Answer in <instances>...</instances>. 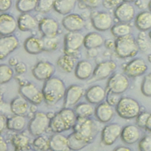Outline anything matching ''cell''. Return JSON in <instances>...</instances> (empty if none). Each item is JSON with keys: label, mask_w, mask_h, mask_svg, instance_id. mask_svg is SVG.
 Returning a JSON list of instances; mask_svg holds the SVG:
<instances>
[{"label": "cell", "mask_w": 151, "mask_h": 151, "mask_svg": "<svg viewBox=\"0 0 151 151\" xmlns=\"http://www.w3.org/2000/svg\"><path fill=\"white\" fill-rule=\"evenodd\" d=\"M37 2L38 0H18L16 6L21 12L26 13L36 9Z\"/></svg>", "instance_id": "obj_37"}, {"label": "cell", "mask_w": 151, "mask_h": 151, "mask_svg": "<svg viewBox=\"0 0 151 151\" xmlns=\"http://www.w3.org/2000/svg\"><path fill=\"white\" fill-rule=\"evenodd\" d=\"M73 132L67 136L70 150H77L86 147L96 137L99 127L94 120L88 118L77 117Z\"/></svg>", "instance_id": "obj_1"}, {"label": "cell", "mask_w": 151, "mask_h": 151, "mask_svg": "<svg viewBox=\"0 0 151 151\" xmlns=\"http://www.w3.org/2000/svg\"><path fill=\"white\" fill-rule=\"evenodd\" d=\"M55 70V66L46 61H41L36 64L32 73L34 77L40 81H46L52 77Z\"/></svg>", "instance_id": "obj_10"}, {"label": "cell", "mask_w": 151, "mask_h": 151, "mask_svg": "<svg viewBox=\"0 0 151 151\" xmlns=\"http://www.w3.org/2000/svg\"><path fill=\"white\" fill-rule=\"evenodd\" d=\"M15 70L18 74H22L27 71L26 64L21 61H19L15 66Z\"/></svg>", "instance_id": "obj_47"}, {"label": "cell", "mask_w": 151, "mask_h": 151, "mask_svg": "<svg viewBox=\"0 0 151 151\" xmlns=\"http://www.w3.org/2000/svg\"><path fill=\"white\" fill-rule=\"evenodd\" d=\"M139 128L134 124L124 126L122 129L120 135L122 141L127 145H132L139 141L141 137V132Z\"/></svg>", "instance_id": "obj_19"}, {"label": "cell", "mask_w": 151, "mask_h": 151, "mask_svg": "<svg viewBox=\"0 0 151 151\" xmlns=\"http://www.w3.org/2000/svg\"><path fill=\"white\" fill-rule=\"evenodd\" d=\"M93 66L90 61L81 60L76 65L74 73L78 79L86 80L93 74Z\"/></svg>", "instance_id": "obj_26"}, {"label": "cell", "mask_w": 151, "mask_h": 151, "mask_svg": "<svg viewBox=\"0 0 151 151\" xmlns=\"http://www.w3.org/2000/svg\"><path fill=\"white\" fill-rule=\"evenodd\" d=\"M18 22L15 18L8 14H2L0 16V33L2 36L11 35L17 28Z\"/></svg>", "instance_id": "obj_21"}, {"label": "cell", "mask_w": 151, "mask_h": 151, "mask_svg": "<svg viewBox=\"0 0 151 151\" xmlns=\"http://www.w3.org/2000/svg\"><path fill=\"white\" fill-rule=\"evenodd\" d=\"M104 43L103 37L97 32H90L84 37V45L87 49H96L100 47Z\"/></svg>", "instance_id": "obj_29"}, {"label": "cell", "mask_w": 151, "mask_h": 151, "mask_svg": "<svg viewBox=\"0 0 151 151\" xmlns=\"http://www.w3.org/2000/svg\"><path fill=\"white\" fill-rule=\"evenodd\" d=\"M103 5L107 8H112L116 6L119 2V0H103Z\"/></svg>", "instance_id": "obj_50"}, {"label": "cell", "mask_w": 151, "mask_h": 151, "mask_svg": "<svg viewBox=\"0 0 151 151\" xmlns=\"http://www.w3.org/2000/svg\"><path fill=\"white\" fill-rule=\"evenodd\" d=\"M148 8H149V11L151 12V0L149 1V4H148Z\"/></svg>", "instance_id": "obj_56"}, {"label": "cell", "mask_w": 151, "mask_h": 151, "mask_svg": "<svg viewBox=\"0 0 151 151\" xmlns=\"http://www.w3.org/2000/svg\"><path fill=\"white\" fill-rule=\"evenodd\" d=\"M105 46L109 48V49H112L113 48H114V44H115V41L114 42L111 40H107L104 42Z\"/></svg>", "instance_id": "obj_52"}, {"label": "cell", "mask_w": 151, "mask_h": 151, "mask_svg": "<svg viewBox=\"0 0 151 151\" xmlns=\"http://www.w3.org/2000/svg\"><path fill=\"white\" fill-rule=\"evenodd\" d=\"M28 101L22 96L14 98L10 104L12 113L17 115H25L30 109Z\"/></svg>", "instance_id": "obj_25"}, {"label": "cell", "mask_w": 151, "mask_h": 151, "mask_svg": "<svg viewBox=\"0 0 151 151\" xmlns=\"http://www.w3.org/2000/svg\"><path fill=\"white\" fill-rule=\"evenodd\" d=\"M39 29L44 37L52 38L57 37L59 31V24L54 19L44 18L39 23Z\"/></svg>", "instance_id": "obj_16"}, {"label": "cell", "mask_w": 151, "mask_h": 151, "mask_svg": "<svg viewBox=\"0 0 151 151\" xmlns=\"http://www.w3.org/2000/svg\"><path fill=\"white\" fill-rule=\"evenodd\" d=\"M50 149L54 151H66L70 150L68 145L67 137L61 133H55L49 139Z\"/></svg>", "instance_id": "obj_24"}, {"label": "cell", "mask_w": 151, "mask_h": 151, "mask_svg": "<svg viewBox=\"0 0 151 151\" xmlns=\"http://www.w3.org/2000/svg\"><path fill=\"white\" fill-rule=\"evenodd\" d=\"M57 65L61 71L70 73L75 66L74 57L65 54L58 58L57 61Z\"/></svg>", "instance_id": "obj_32"}, {"label": "cell", "mask_w": 151, "mask_h": 151, "mask_svg": "<svg viewBox=\"0 0 151 151\" xmlns=\"http://www.w3.org/2000/svg\"><path fill=\"white\" fill-rule=\"evenodd\" d=\"M77 119L74 110L64 107L51 118L49 128L54 133H61L73 128Z\"/></svg>", "instance_id": "obj_3"}, {"label": "cell", "mask_w": 151, "mask_h": 151, "mask_svg": "<svg viewBox=\"0 0 151 151\" xmlns=\"http://www.w3.org/2000/svg\"><path fill=\"white\" fill-rule=\"evenodd\" d=\"M147 70L145 61L141 58H136L129 62L124 68L125 74L129 77H136L143 75Z\"/></svg>", "instance_id": "obj_13"}, {"label": "cell", "mask_w": 151, "mask_h": 151, "mask_svg": "<svg viewBox=\"0 0 151 151\" xmlns=\"http://www.w3.org/2000/svg\"><path fill=\"white\" fill-rule=\"evenodd\" d=\"M7 120L6 117L1 114L0 115V131L1 133H2L3 131L7 128Z\"/></svg>", "instance_id": "obj_49"}, {"label": "cell", "mask_w": 151, "mask_h": 151, "mask_svg": "<svg viewBox=\"0 0 151 151\" xmlns=\"http://www.w3.org/2000/svg\"><path fill=\"white\" fill-rule=\"evenodd\" d=\"M92 104L90 103H81L78 104L74 110L77 117L88 118L93 115L95 109Z\"/></svg>", "instance_id": "obj_35"}, {"label": "cell", "mask_w": 151, "mask_h": 151, "mask_svg": "<svg viewBox=\"0 0 151 151\" xmlns=\"http://www.w3.org/2000/svg\"><path fill=\"white\" fill-rule=\"evenodd\" d=\"M139 149L141 151H151V135H147L140 139Z\"/></svg>", "instance_id": "obj_43"}, {"label": "cell", "mask_w": 151, "mask_h": 151, "mask_svg": "<svg viewBox=\"0 0 151 151\" xmlns=\"http://www.w3.org/2000/svg\"><path fill=\"white\" fill-rule=\"evenodd\" d=\"M34 149L37 150H46L50 149L49 140H47L44 136L41 135L36 136L32 142Z\"/></svg>", "instance_id": "obj_40"}, {"label": "cell", "mask_w": 151, "mask_h": 151, "mask_svg": "<svg viewBox=\"0 0 151 151\" xmlns=\"http://www.w3.org/2000/svg\"><path fill=\"white\" fill-rule=\"evenodd\" d=\"M85 96L88 103L93 104H100L106 97V92L101 86L95 85L91 86L86 91Z\"/></svg>", "instance_id": "obj_22"}, {"label": "cell", "mask_w": 151, "mask_h": 151, "mask_svg": "<svg viewBox=\"0 0 151 151\" xmlns=\"http://www.w3.org/2000/svg\"><path fill=\"white\" fill-rule=\"evenodd\" d=\"M14 76V70L11 65L2 64L0 66V83L1 84L10 81Z\"/></svg>", "instance_id": "obj_38"}, {"label": "cell", "mask_w": 151, "mask_h": 151, "mask_svg": "<svg viewBox=\"0 0 151 151\" xmlns=\"http://www.w3.org/2000/svg\"><path fill=\"white\" fill-rule=\"evenodd\" d=\"M80 1L87 7L94 8L100 5L103 0H80Z\"/></svg>", "instance_id": "obj_46"}, {"label": "cell", "mask_w": 151, "mask_h": 151, "mask_svg": "<svg viewBox=\"0 0 151 151\" xmlns=\"http://www.w3.org/2000/svg\"><path fill=\"white\" fill-rule=\"evenodd\" d=\"M114 150H116V151H130V150H131V149L127 146H117L116 148H115Z\"/></svg>", "instance_id": "obj_53"}, {"label": "cell", "mask_w": 151, "mask_h": 151, "mask_svg": "<svg viewBox=\"0 0 151 151\" xmlns=\"http://www.w3.org/2000/svg\"><path fill=\"white\" fill-rule=\"evenodd\" d=\"M134 14L135 10L133 6L126 2L119 5L114 11V16L120 22L127 23L131 21Z\"/></svg>", "instance_id": "obj_18"}, {"label": "cell", "mask_w": 151, "mask_h": 151, "mask_svg": "<svg viewBox=\"0 0 151 151\" xmlns=\"http://www.w3.org/2000/svg\"><path fill=\"white\" fill-rule=\"evenodd\" d=\"M117 114L123 119H132L136 118L140 113L139 103L134 99L124 97H121L116 106Z\"/></svg>", "instance_id": "obj_5"}, {"label": "cell", "mask_w": 151, "mask_h": 151, "mask_svg": "<svg viewBox=\"0 0 151 151\" xmlns=\"http://www.w3.org/2000/svg\"><path fill=\"white\" fill-rule=\"evenodd\" d=\"M24 47L27 52L37 54L44 51V42L42 39L32 36L25 41Z\"/></svg>", "instance_id": "obj_27"}, {"label": "cell", "mask_w": 151, "mask_h": 151, "mask_svg": "<svg viewBox=\"0 0 151 151\" xmlns=\"http://www.w3.org/2000/svg\"><path fill=\"white\" fill-rule=\"evenodd\" d=\"M116 63L111 60L100 63L94 68L91 80L100 81L107 78L116 68Z\"/></svg>", "instance_id": "obj_11"}, {"label": "cell", "mask_w": 151, "mask_h": 151, "mask_svg": "<svg viewBox=\"0 0 151 151\" xmlns=\"http://www.w3.org/2000/svg\"><path fill=\"white\" fill-rule=\"evenodd\" d=\"M55 0H38L36 10L41 13H46L51 11L55 5Z\"/></svg>", "instance_id": "obj_41"}, {"label": "cell", "mask_w": 151, "mask_h": 151, "mask_svg": "<svg viewBox=\"0 0 151 151\" xmlns=\"http://www.w3.org/2000/svg\"><path fill=\"white\" fill-rule=\"evenodd\" d=\"M66 87L62 80L58 77H51L45 81L42 91L45 103L54 106L64 97Z\"/></svg>", "instance_id": "obj_2"}, {"label": "cell", "mask_w": 151, "mask_h": 151, "mask_svg": "<svg viewBox=\"0 0 151 151\" xmlns=\"http://www.w3.org/2000/svg\"><path fill=\"white\" fill-rule=\"evenodd\" d=\"M17 22L18 28L23 31L32 30L38 25L36 19L28 12L22 13L18 17Z\"/></svg>", "instance_id": "obj_28"}, {"label": "cell", "mask_w": 151, "mask_h": 151, "mask_svg": "<svg viewBox=\"0 0 151 151\" xmlns=\"http://www.w3.org/2000/svg\"><path fill=\"white\" fill-rule=\"evenodd\" d=\"M145 129H147L150 132H151V113L150 114V115L148 117V119H147V123H146V124Z\"/></svg>", "instance_id": "obj_54"}, {"label": "cell", "mask_w": 151, "mask_h": 151, "mask_svg": "<svg viewBox=\"0 0 151 151\" xmlns=\"http://www.w3.org/2000/svg\"><path fill=\"white\" fill-rule=\"evenodd\" d=\"M19 61L15 57H12L9 60V65L11 66H15Z\"/></svg>", "instance_id": "obj_55"}, {"label": "cell", "mask_w": 151, "mask_h": 151, "mask_svg": "<svg viewBox=\"0 0 151 151\" xmlns=\"http://www.w3.org/2000/svg\"><path fill=\"white\" fill-rule=\"evenodd\" d=\"M19 92L21 96L32 104H34L38 106L44 100L42 90L41 91L32 83H27L21 84L19 88Z\"/></svg>", "instance_id": "obj_7"}, {"label": "cell", "mask_w": 151, "mask_h": 151, "mask_svg": "<svg viewBox=\"0 0 151 151\" xmlns=\"http://www.w3.org/2000/svg\"><path fill=\"white\" fill-rule=\"evenodd\" d=\"M149 38H150V40H151V30L150 31V32L149 33Z\"/></svg>", "instance_id": "obj_58"}, {"label": "cell", "mask_w": 151, "mask_h": 151, "mask_svg": "<svg viewBox=\"0 0 151 151\" xmlns=\"http://www.w3.org/2000/svg\"><path fill=\"white\" fill-rule=\"evenodd\" d=\"M8 150V145L5 140V139L2 136L0 138V150L1 151H6Z\"/></svg>", "instance_id": "obj_51"}, {"label": "cell", "mask_w": 151, "mask_h": 151, "mask_svg": "<svg viewBox=\"0 0 151 151\" xmlns=\"http://www.w3.org/2000/svg\"><path fill=\"white\" fill-rule=\"evenodd\" d=\"M50 119L47 114L44 112H35L28 124L29 133L34 136L41 135L49 128Z\"/></svg>", "instance_id": "obj_6"}, {"label": "cell", "mask_w": 151, "mask_h": 151, "mask_svg": "<svg viewBox=\"0 0 151 151\" xmlns=\"http://www.w3.org/2000/svg\"><path fill=\"white\" fill-rule=\"evenodd\" d=\"M27 124V119L24 116L14 114L7 120V129L15 131L21 132L24 129Z\"/></svg>", "instance_id": "obj_33"}, {"label": "cell", "mask_w": 151, "mask_h": 151, "mask_svg": "<svg viewBox=\"0 0 151 151\" xmlns=\"http://www.w3.org/2000/svg\"><path fill=\"white\" fill-rule=\"evenodd\" d=\"M77 0H55L54 9L61 15H67L74 8Z\"/></svg>", "instance_id": "obj_34"}, {"label": "cell", "mask_w": 151, "mask_h": 151, "mask_svg": "<svg viewBox=\"0 0 151 151\" xmlns=\"http://www.w3.org/2000/svg\"><path fill=\"white\" fill-rule=\"evenodd\" d=\"M124 2H134L136 0H123Z\"/></svg>", "instance_id": "obj_57"}, {"label": "cell", "mask_w": 151, "mask_h": 151, "mask_svg": "<svg viewBox=\"0 0 151 151\" xmlns=\"http://www.w3.org/2000/svg\"><path fill=\"white\" fill-rule=\"evenodd\" d=\"M135 25L142 31L151 29V12L145 11L140 12L135 18Z\"/></svg>", "instance_id": "obj_30"}, {"label": "cell", "mask_w": 151, "mask_h": 151, "mask_svg": "<svg viewBox=\"0 0 151 151\" xmlns=\"http://www.w3.org/2000/svg\"><path fill=\"white\" fill-rule=\"evenodd\" d=\"M94 114L99 122L101 123L109 122L114 116L113 106L107 101L101 102L95 109Z\"/></svg>", "instance_id": "obj_23"}, {"label": "cell", "mask_w": 151, "mask_h": 151, "mask_svg": "<svg viewBox=\"0 0 151 151\" xmlns=\"http://www.w3.org/2000/svg\"><path fill=\"white\" fill-rule=\"evenodd\" d=\"M63 27L68 31H79L81 30L84 25V19L77 14L67 15L62 21Z\"/></svg>", "instance_id": "obj_20"}, {"label": "cell", "mask_w": 151, "mask_h": 151, "mask_svg": "<svg viewBox=\"0 0 151 151\" xmlns=\"http://www.w3.org/2000/svg\"><path fill=\"white\" fill-rule=\"evenodd\" d=\"M139 49L137 41L131 34L117 38L115 41L114 50L120 58L132 57L137 54Z\"/></svg>", "instance_id": "obj_4"}, {"label": "cell", "mask_w": 151, "mask_h": 151, "mask_svg": "<svg viewBox=\"0 0 151 151\" xmlns=\"http://www.w3.org/2000/svg\"><path fill=\"white\" fill-rule=\"evenodd\" d=\"M84 94V88L78 84H73L67 88L64 96V107H71L76 105Z\"/></svg>", "instance_id": "obj_14"}, {"label": "cell", "mask_w": 151, "mask_h": 151, "mask_svg": "<svg viewBox=\"0 0 151 151\" xmlns=\"http://www.w3.org/2000/svg\"><path fill=\"white\" fill-rule=\"evenodd\" d=\"M11 143L15 150H26L30 149L29 138L22 133H18L11 138Z\"/></svg>", "instance_id": "obj_31"}, {"label": "cell", "mask_w": 151, "mask_h": 151, "mask_svg": "<svg viewBox=\"0 0 151 151\" xmlns=\"http://www.w3.org/2000/svg\"><path fill=\"white\" fill-rule=\"evenodd\" d=\"M150 113L148 112H142L139 114V115L136 117V124L138 127L140 128H145L146 127V124Z\"/></svg>", "instance_id": "obj_44"}, {"label": "cell", "mask_w": 151, "mask_h": 151, "mask_svg": "<svg viewBox=\"0 0 151 151\" xmlns=\"http://www.w3.org/2000/svg\"><path fill=\"white\" fill-rule=\"evenodd\" d=\"M91 21L93 27L100 31L109 29L113 24V19L111 15L106 12L93 13L91 17Z\"/></svg>", "instance_id": "obj_15"}, {"label": "cell", "mask_w": 151, "mask_h": 151, "mask_svg": "<svg viewBox=\"0 0 151 151\" xmlns=\"http://www.w3.org/2000/svg\"><path fill=\"white\" fill-rule=\"evenodd\" d=\"M19 45L18 38L13 35H4L0 40V58L3 60L14 51Z\"/></svg>", "instance_id": "obj_17"}, {"label": "cell", "mask_w": 151, "mask_h": 151, "mask_svg": "<svg viewBox=\"0 0 151 151\" xmlns=\"http://www.w3.org/2000/svg\"><path fill=\"white\" fill-rule=\"evenodd\" d=\"M122 129L119 124L116 123L105 126L101 132V142L105 145H111L120 136Z\"/></svg>", "instance_id": "obj_12"}, {"label": "cell", "mask_w": 151, "mask_h": 151, "mask_svg": "<svg viewBox=\"0 0 151 151\" xmlns=\"http://www.w3.org/2000/svg\"><path fill=\"white\" fill-rule=\"evenodd\" d=\"M121 97L120 94L108 91L106 94V101L112 106H116Z\"/></svg>", "instance_id": "obj_45"}, {"label": "cell", "mask_w": 151, "mask_h": 151, "mask_svg": "<svg viewBox=\"0 0 151 151\" xmlns=\"http://www.w3.org/2000/svg\"><path fill=\"white\" fill-rule=\"evenodd\" d=\"M12 5L11 0H0V11H6L9 9Z\"/></svg>", "instance_id": "obj_48"}, {"label": "cell", "mask_w": 151, "mask_h": 151, "mask_svg": "<svg viewBox=\"0 0 151 151\" xmlns=\"http://www.w3.org/2000/svg\"><path fill=\"white\" fill-rule=\"evenodd\" d=\"M141 91L146 96H151V73L146 74L143 78L141 85Z\"/></svg>", "instance_id": "obj_42"}, {"label": "cell", "mask_w": 151, "mask_h": 151, "mask_svg": "<svg viewBox=\"0 0 151 151\" xmlns=\"http://www.w3.org/2000/svg\"><path fill=\"white\" fill-rule=\"evenodd\" d=\"M84 37L78 31H70L64 37V52L65 54L74 55L81 47L84 44Z\"/></svg>", "instance_id": "obj_8"}, {"label": "cell", "mask_w": 151, "mask_h": 151, "mask_svg": "<svg viewBox=\"0 0 151 151\" xmlns=\"http://www.w3.org/2000/svg\"><path fill=\"white\" fill-rule=\"evenodd\" d=\"M129 81L126 74L120 73L113 74L109 79L107 84L108 91L120 94L127 90Z\"/></svg>", "instance_id": "obj_9"}, {"label": "cell", "mask_w": 151, "mask_h": 151, "mask_svg": "<svg viewBox=\"0 0 151 151\" xmlns=\"http://www.w3.org/2000/svg\"><path fill=\"white\" fill-rule=\"evenodd\" d=\"M42 40L44 42V51H45L51 52L58 48L59 40L57 37L52 38L44 37Z\"/></svg>", "instance_id": "obj_39"}, {"label": "cell", "mask_w": 151, "mask_h": 151, "mask_svg": "<svg viewBox=\"0 0 151 151\" xmlns=\"http://www.w3.org/2000/svg\"><path fill=\"white\" fill-rule=\"evenodd\" d=\"M132 31L131 27L127 23L120 22L111 27V32L112 34L117 37H122L130 34Z\"/></svg>", "instance_id": "obj_36"}]
</instances>
